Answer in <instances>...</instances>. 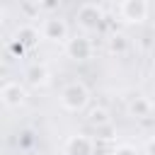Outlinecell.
Segmentation results:
<instances>
[{
    "label": "cell",
    "instance_id": "1",
    "mask_svg": "<svg viewBox=\"0 0 155 155\" xmlns=\"http://www.w3.org/2000/svg\"><path fill=\"white\" fill-rule=\"evenodd\" d=\"M90 102V90L82 82H70L61 90V107L65 111H82Z\"/></svg>",
    "mask_w": 155,
    "mask_h": 155
},
{
    "label": "cell",
    "instance_id": "2",
    "mask_svg": "<svg viewBox=\"0 0 155 155\" xmlns=\"http://www.w3.org/2000/svg\"><path fill=\"white\" fill-rule=\"evenodd\" d=\"M75 19H78V24H80L85 31H94V29H99L104 15H102V7H99V5H94V2H85V5L78 10Z\"/></svg>",
    "mask_w": 155,
    "mask_h": 155
},
{
    "label": "cell",
    "instance_id": "3",
    "mask_svg": "<svg viewBox=\"0 0 155 155\" xmlns=\"http://www.w3.org/2000/svg\"><path fill=\"white\" fill-rule=\"evenodd\" d=\"M121 17L128 24H140L148 17V0H124L121 2Z\"/></svg>",
    "mask_w": 155,
    "mask_h": 155
},
{
    "label": "cell",
    "instance_id": "4",
    "mask_svg": "<svg viewBox=\"0 0 155 155\" xmlns=\"http://www.w3.org/2000/svg\"><path fill=\"white\" fill-rule=\"evenodd\" d=\"M65 53L73 61H87L92 56V41L87 36H73L65 41Z\"/></svg>",
    "mask_w": 155,
    "mask_h": 155
},
{
    "label": "cell",
    "instance_id": "5",
    "mask_svg": "<svg viewBox=\"0 0 155 155\" xmlns=\"http://www.w3.org/2000/svg\"><path fill=\"white\" fill-rule=\"evenodd\" d=\"M0 97H2V104L10 107V109H17L27 102V90L19 85V82H5L2 90H0Z\"/></svg>",
    "mask_w": 155,
    "mask_h": 155
},
{
    "label": "cell",
    "instance_id": "6",
    "mask_svg": "<svg viewBox=\"0 0 155 155\" xmlns=\"http://www.w3.org/2000/svg\"><path fill=\"white\" fill-rule=\"evenodd\" d=\"M92 153H94V143L85 133L70 136L65 140V145H63V155H92Z\"/></svg>",
    "mask_w": 155,
    "mask_h": 155
},
{
    "label": "cell",
    "instance_id": "7",
    "mask_svg": "<svg viewBox=\"0 0 155 155\" xmlns=\"http://www.w3.org/2000/svg\"><path fill=\"white\" fill-rule=\"evenodd\" d=\"M41 36L48 39V41H68V24H65V19H58V17L46 19L44 27H41Z\"/></svg>",
    "mask_w": 155,
    "mask_h": 155
},
{
    "label": "cell",
    "instance_id": "8",
    "mask_svg": "<svg viewBox=\"0 0 155 155\" xmlns=\"http://www.w3.org/2000/svg\"><path fill=\"white\" fill-rule=\"evenodd\" d=\"M24 78H27V82H29L31 87H44V85L48 82L51 73H48V68H46L44 63H34V65H29V68H27Z\"/></svg>",
    "mask_w": 155,
    "mask_h": 155
},
{
    "label": "cell",
    "instance_id": "9",
    "mask_svg": "<svg viewBox=\"0 0 155 155\" xmlns=\"http://www.w3.org/2000/svg\"><path fill=\"white\" fill-rule=\"evenodd\" d=\"M128 111H131V116H136V119H145V116H150L153 104H150V99H148V97L138 94V97H133V99H131Z\"/></svg>",
    "mask_w": 155,
    "mask_h": 155
},
{
    "label": "cell",
    "instance_id": "10",
    "mask_svg": "<svg viewBox=\"0 0 155 155\" xmlns=\"http://www.w3.org/2000/svg\"><path fill=\"white\" fill-rule=\"evenodd\" d=\"M15 39H17L19 44H24L27 48H31V46H36V41H39V31H36V27L24 24V27H19V29L15 31Z\"/></svg>",
    "mask_w": 155,
    "mask_h": 155
},
{
    "label": "cell",
    "instance_id": "11",
    "mask_svg": "<svg viewBox=\"0 0 155 155\" xmlns=\"http://www.w3.org/2000/svg\"><path fill=\"white\" fill-rule=\"evenodd\" d=\"M87 121H90V126H94V128H104V126H109V111H107L104 107H92V109L87 111Z\"/></svg>",
    "mask_w": 155,
    "mask_h": 155
},
{
    "label": "cell",
    "instance_id": "12",
    "mask_svg": "<svg viewBox=\"0 0 155 155\" xmlns=\"http://www.w3.org/2000/svg\"><path fill=\"white\" fill-rule=\"evenodd\" d=\"M107 48H109V53H114V56H124L126 48H128V39H126L124 34H111L109 41H107Z\"/></svg>",
    "mask_w": 155,
    "mask_h": 155
},
{
    "label": "cell",
    "instance_id": "13",
    "mask_svg": "<svg viewBox=\"0 0 155 155\" xmlns=\"http://www.w3.org/2000/svg\"><path fill=\"white\" fill-rule=\"evenodd\" d=\"M39 7H41V10H46V12H58L61 0H39Z\"/></svg>",
    "mask_w": 155,
    "mask_h": 155
},
{
    "label": "cell",
    "instance_id": "14",
    "mask_svg": "<svg viewBox=\"0 0 155 155\" xmlns=\"http://www.w3.org/2000/svg\"><path fill=\"white\" fill-rule=\"evenodd\" d=\"M111 155H138V150H136L133 145H128V143H124V145H116V150H114Z\"/></svg>",
    "mask_w": 155,
    "mask_h": 155
},
{
    "label": "cell",
    "instance_id": "15",
    "mask_svg": "<svg viewBox=\"0 0 155 155\" xmlns=\"http://www.w3.org/2000/svg\"><path fill=\"white\" fill-rule=\"evenodd\" d=\"M145 153H148V155H155V136L148 138V143H145Z\"/></svg>",
    "mask_w": 155,
    "mask_h": 155
},
{
    "label": "cell",
    "instance_id": "16",
    "mask_svg": "<svg viewBox=\"0 0 155 155\" xmlns=\"http://www.w3.org/2000/svg\"><path fill=\"white\" fill-rule=\"evenodd\" d=\"M153 68H155V63H153Z\"/></svg>",
    "mask_w": 155,
    "mask_h": 155
}]
</instances>
